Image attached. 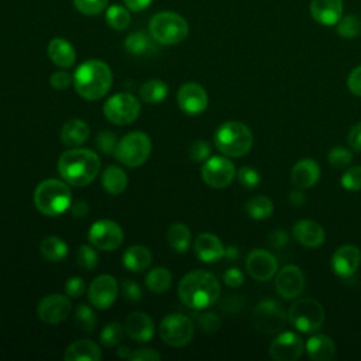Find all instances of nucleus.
<instances>
[{
  "label": "nucleus",
  "instance_id": "9",
  "mask_svg": "<svg viewBox=\"0 0 361 361\" xmlns=\"http://www.w3.org/2000/svg\"><path fill=\"white\" fill-rule=\"evenodd\" d=\"M158 333L165 344L171 347H183L193 338L195 326L188 316L171 313L161 320Z\"/></svg>",
  "mask_w": 361,
  "mask_h": 361
},
{
  "label": "nucleus",
  "instance_id": "37",
  "mask_svg": "<svg viewBox=\"0 0 361 361\" xmlns=\"http://www.w3.org/2000/svg\"><path fill=\"white\" fill-rule=\"evenodd\" d=\"M247 214L254 220H265L274 212V203L267 196H254L245 203Z\"/></svg>",
  "mask_w": 361,
  "mask_h": 361
},
{
  "label": "nucleus",
  "instance_id": "27",
  "mask_svg": "<svg viewBox=\"0 0 361 361\" xmlns=\"http://www.w3.org/2000/svg\"><path fill=\"white\" fill-rule=\"evenodd\" d=\"M48 56L59 68H71L76 61L73 45L65 38H54L48 44Z\"/></svg>",
  "mask_w": 361,
  "mask_h": 361
},
{
  "label": "nucleus",
  "instance_id": "4",
  "mask_svg": "<svg viewBox=\"0 0 361 361\" xmlns=\"http://www.w3.org/2000/svg\"><path fill=\"white\" fill-rule=\"evenodd\" d=\"M34 204L44 216H59L72 204L71 189L59 179H45L35 188Z\"/></svg>",
  "mask_w": 361,
  "mask_h": 361
},
{
  "label": "nucleus",
  "instance_id": "32",
  "mask_svg": "<svg viewBox=\"0 0 361 361\" xmlns=\"http://www.w3.org/2000/svg\"><path fill=\"white\" fill-rule=\"evenodd\" d=\"M39 251L45 259H48L51 262H59L66 258L68 245L63 240H61L55 235H51L41 241Z\"/></svg>",
  "mask_w": 361,
  "mask_h": 361
},
{
  "label": "nucleus",
  "instance_id": "56",
  "mask_svg": "<svg viewBox=\"0 0 361 361\" xmlns=\"http://www.w3.org/2000/svg\"><path fill=\"white\" fill-rule=\"evenodd\" d=\"M223 281L227 286L230 288H237L240 285H243L244 282V275L238 268H230L224 272L223 275Z\"/></svg>",
  "mask_w": 361,
  "mask_h": 361
},
{
  "label": "nucleus",
  "instance_id": "36",
  "mask_svg": "<svg viewBox=\"0 0 361 361\" xmlns=\"http://www.w3.org/2000/svg\"><path fill=\"white\" fill-rule=\"evenodd\" d=\"M172 283V275L168 268L157 267L151 269L145 276L147 288L154 293H164Z\"/></svg>",
  "mask_w": 361,
  "mask_h": 361
},
{
  "label": "nucleus",
  "instance_id": "8",
  "mask_svg": "<svg viewBox=\"0 0 361 361\" xmlns=\"http://www.w3.org/2000/svg\"><path fill=\"white\" fill-rule=\"evenodd\" d=\"M323 306L310 298H303L289 307L288 320L289 323L302 333H313L319 330L324 323Z\"/></svg>",
  "mask_w": 361,
  "mask_h": 361
},
{
  "label": "nucleus",
  "instance_id": "24",
  "mask_svg": "<svg viewBox=\"0 0 361 361\" xmlns=\"http://www.w3.org/2000/svg\"><path fill=\"white\" fill-rule=\"evenodd\" d=\"M310 14L322 25H336L343 16V0H312Z\"/></svg>",
  "mask_w": 361,
  "mask_h": 361
},
{
  "label": "nucleus",
  "instance_id": "18",
  "mask_svg": "<svg viewBox=\"0 0 361 361\" xmlns=\"http://www.w3.org/2000/svg\"><path fill=\"white\" fill-rule=\"evenodd\" d=\"M361 264V251L357 245L344 244L338 247L331 257V269L333 272L341 278H351Z\"/></svg>",
  "mask_w": 361,
  "mask_h": 361
},
{
  "label": "nucleus",
  "instance_id": "20",
  "mask_svg": "<svg viewBox=\"0 0 361 361\" xmlns=\"http://www.w3.org/2000/svg\"><path fill=\"white\" fill-rule=\"evenodd\" d=\"M275 289L285 299L298 298L305 289V275L296 265H285L278 271Z\"/></svg>",
  "mask_w": 361,
  "mask_h": 361
},
{
  "label": "nucleus",
  "instance_id": "22",
  "mask_svg": "<svg viewBox=\"0 0 361 361\" xmlns=\"http://www.w3.org/2000/svg\"><path fill=\"white\" fill-rule=\"evenodd\" d=\"M292 233H293L295 240L307 248H316V247L322 245L326 238L324 228L313 220L296 221L293 224Z\"/></svg>",
  "mask_w": 361,
  "mask_h": 361
},
{
  "label": "nucleus",
  "instance_id": "62",
  "mask_svg": "<svg viewBox=\"0 0 361 361\" xmlns=\"http://www.w3.org/2000/svg\"><path fill=\"white\" fill-rule=\"evenodd\" d=\"M130 354H131V351H130L127 347H120L118 351H117V355H118L120 358H124V360H128V358H130Z\"/></svg>",
  "mask_w": 361,
  "mask_h": 361
},
{
  "label": "nucleus",
  "instance_id": "3",
  "mask_svg": "<svg viewBox=\"0 0 361 361\" xmlns=\"http://www.w3.org/2000/svg\"><path fill=\"white\" fill-rule=\"evenodd\" d=\"M111 83V69L99 59H89L80 63L73 73L75 89L86 100L102 99L110 90Z\"/></svg>",
  "mask_w": 361,
  "mask_h": 361
},
{
  "label": "nucleus",
  "instance_id": "33",
  "mask_svg": "<svg viewBox=\"0 0 361 361\" xmlns=\"http://www.w3.org/2000/svg\"><path fill=\"white\" fill-rule=\"evenodd\" d=\"M124 47L133 55H147L155 51L154 38L148 37L145 32H141V31H135L127 35L124 41Z\"/></svg>",
  "mask_w": 361,
  "mask_h": 361
},
{
  "label": "nucleus",
  "instance_id": "21",
  "mask_svg": "<svg viewBox=\"0 0 361 361\" xmlns=\"http://www.w3.org/2000/svg\"><path fill=\"white\" fill-rule=\"evenodd\" d=\"M195 254L202 262H216L224 257V245L221 240L212 233H202L196 237L195 244Z\"/></svg>",
  "mask_w": 361,
  "mask_h": 361
},
{
  "label": "nucleus",
  "instance_id": "52",
  "mask_svg": "<svg viewBox=\"0 0 361 361\" xmlns=\"http://www.w3.org/2000/svg\"><path fill=\"white\" fill-rule=\"evenodd\" d=\"M121 293L127 300H131V302H138L142 298V289L134 281H127V279L123 281Z\"/></svg>",
  "mask_w": 361,
  "mask_h": 361
},
{
  "label": "nucleus",
  "instance_id": "7",
  "mask_svg": "<svg viewBox=\"0 0 361 361\" xmlns=\"http://www.w3.org/2000/svg\"><path fill=\"white\" fill-rule=\"evenodd\" d=\"M151 149V138L145 133L131 131L118 140L113 154L114 158L123 165L137 168L149 158Z\"/></svg>",
  "mask_w": 361,
  "mask_h": 361
},
{
  "label": "nucleus",
  "instance_id": "46",
  "mask_svg": "<svg viewBox=\"0 0 361 361\" xmlns=\"http://www.w3.org/2000/svg\"><path fill=\"white\" fill-rule=\"evenodd\" d=\"M237 178H238V182L244 188H247V189H254L261 182V175L252 166H243V168H240L238 172H237Z\"/></svg>",
  "mask_w": 361,
  "mask_h": 361
},
{
  "label": "nucleus",
  "instance_id": "49",
  "mask_svg": "<svg viewBox=\"0 0 361 361\" xmlns=\"http://www.w3.org/2000/svg\"><path fill=\"white\" fill-rule=\"evenodd\" d=\"M197 326L206 333H213L221 326V320L216 313H203L196 317Z\"/></svg>",
  "mask_w": 361,
  "mask_h": 361
},
{
  "label": "nucleus",
  "instance_id": "42",
  "mask_svg": "<svg viewBox=\"0 0 361 361\" xmlns=\"http://www.w3.org/2000/svg\"><path fill=\"white\" fill-rule=\"evenodd\" d=\"M76 262L82 269L92 271L99 262V255L92 245H80L76 251Z\"/></svg>",
  "mask_w": 361,
  "mask_h": 361
},
{
  "label": "nucleus",
  "instance_id": "51",
  "mask_svg": "<svg viewBox=\"0 0 361 361\" xmlns=\"http://www.w3.org/2000/svg\"><path fill=\"white\" fill-rule=\"evenodd\" d=\"M72 82H73V76L65 71H58V72L52 73L49 78V85L55 90H65L71 86Z\"/></svg>",
  "mask_w": 361,
  "mask_h": 361
},
{
  "label": "nucleus",
  "instance_id": "50",
  "mask_svg": "<svg viewBox=\"0 0 361 361\" xmlns=\"http://www.w3.org/2000/svg\"><path fill=\"white\" fill-rule=\"evenodd\" d=\"M86 283L80 276H71L65 283V293L69 298H80L85 293Z\"/></svg>",
  "mask_w": 361,
  "mask_h": 361
},
{
  "label": "nucleus",
  "instance_id": "17",
  "mask_svg": "<svg viewBox=\"0 0 361 361\" xmlns=\"http://www.w3.org/2000/svg\"><path fill=\"white\" fill-rule=\"evenodd\" d=\"M176 100L180 110L189 116H197L203 113L209 103V97L203 86L195 82L182 85L178 90Z\"/></svg>",
  "mask_w": 361,
  "mask_h": 361
},
{
  "label": "nucleus",
  "instance_id": "35",
  "mask_svg": "<svg viewBox=\"0 0 361 361\" xmlns=\"http://www.w3.org/2000/svg\"><path fill=\"white\" fill-rule=\"evenodd\" d=\"M138 94L145 103H159L168 96V85L161 79H149L142 83Z\"/></svg>",
  "mask_w": 361,
  "mask_h": 361
},
{
  "label": "nucleus",
  "instance_id": "10",
  "mask_svg": "<svg viewBox=\"0 0 361 361\" xmlns=\"http://www.w3.org/2000/svg\"><path fill=\"white\" fill-rule=\"evenodd\" d=\"M288 320L283 306L274 300L267 299L257 305L252 313V326L257 331L262 334H275L279 333Z\"/></svg>",
  "mask_w": 361,
  "mask_h": 361
},
{
  "label": "nucleus",
  "instance_id": "58",
  "mask_svg": "<svg viewBox=\"0 0 361 361\" xmlns=\"http://www.w3.org/2000/svg\"><path fill=\"white\" fill-rule=\"evenodd\" d=\"M71 213L75 217H85L89 213V204L83 200H76L71 204Z\"/></svg>",
  "mask_w": 361,
  "mask_h": 361
},
{
  "label": "nucleus",
  "instance_id": "60",
  "mask_svg": "<svg viewBox=\"0 0 361 361\" xmlns=\"http://www.w3.org/2000/svg\"><path fill=\"white\" fill-rule=\"evenodd\" d=\"M152 0H124L126 6L128 10L131 11H141V10H145L149 4H151Z\"/></svg>",
  "mask_w": 361,
  "mask_h": 361
},
{
  "label": "nucleus",
  "instance_id": "61",
  "mask_svg": "<svg viewBox=\"0 0 361 361\" xmlns=\"http://www.w3.org/2000/svg\"><path fill=\"white\" fill-rule=\"evenodd\" d=\"M224 257L228 259V261H234L237 257H238V248L234 247V245H230L224 250Z\"/></svg>",
  "mask_w": 361,
  "mask_h": 361
},
{
  "label": "nucleus",
  "instance_id": "45",
  "mask_svg": "<svg viewBox=\"0 0 361 361\" xmlns=\"http://www.w3.org/2000/svg\"><path fill=\"white\" fill-rule=\"evenodd\" d=\"M340 182L345 190H350V192L360 190L361 189V166L355 165V166L348 168L343 173Z\"/></svg>",
  "mask_w": 361,
  "mask_h": 361
},
{
  "label": "nucleus",
  "instance_id": "13",
  "mask_svg": "<svg viewBox=\"0 0 361 361\" xmlns=\"http://www.w3.org/2000/svg\"><path fill=\"white\" fill-rule=\"evenodd\" d=\"M87 237L93 247L103 251H113L121 245L124 234L116 221L102 219L90 226Z\"/></svg>",
  "mask_w": 361,
  "mask_h": 361
},
{
  "label": "nucleus",
  "instance_id": "11",
  "mask_svg": "<svg viewBox=\"0 0 361 361\" xmlns=\"http://www.w3.org/2000/svg\"><path fill=\"white\" fill-rule=\"evenodd\" d=\"M141 110V104L137 97L130 93H117L106 100L103 104L104 117L117 126H126L133 123Z\"/></svg>",
  "mask_w": 361,
  "mask_h": 361
},
{
  "label": "nucleus",
  "instance_id": "12",
  "mask_svg": "<svg viewBox=\"0 0 361 361\" xmlns=\"http://www.w3.org/2000/svg\"><path fill=\"white\" fill-rule=\"evenodd\" d=\"M200 173L206 185L210 188L221 189L233 182L235 176V168L228 158L216 155L204 161Z\"/></svg>",
  "mask_w": 361,
  "mask_h": 361
},
{
  "label": "nucleus",
  "instance_id": "29",
  "mask_svg": "<svg viewBox=\"0 0 361 361\" xmlns=\"http://www.w3.org/2000/svg\"><path fill=\"white\" fill-rule=\"evenodd\" d=\"M90 134V128L86 121L79 120V118H72L68 120L61 130V140L66 147H80Z\"/></svg>",
  "mask_w": 361,
  "mask_h": 361
},
{
  "label": "nucleus",
  "instance_id": "44",
  "mask_svg": "<svg viewBox=\"0 0 361 361\" xmlns=\"http://www.w3.org/2000/svg\"><path fill=\"white\" fill-rule=\"evenodd\" d=\"M109 0H73V6L85 16H96L107 8Z\"/></svg>",
  "mask_w": 361,
  "mask_h": 361
},
{
  "label": "nucleus",
  "instance_id": "30",
  "mask_svg": "<svg viewBox=\"0 0 361 361\" xmlns=\"http://www.w3.org/2000/svg\"><path fill=\"white\" fill-rule=\"evenodd\" d=\"M152 261L151 251L144 245H131L123 254V264L128 271L141 272L145 271Z\"/></svg>",
  "mask_w": 361,
  "mask_h": 361
},
{
  "label": "nucleus",
  "instance_id": "59",
  "mask_svg": "<svg viewBox=\"0 0 361 361\" xmlns=\"http://www.w3.org/2000/svg\"><path fill=\"white\" fill-rule=\"evenodd\" d=\"M305 202H306V195L303 193V189L296 188L295 190H292V192L289 193V203H290L292 206L299 207V206H302Z\"/></svg>",
  "mask_w": 361,
  "mask_h": 361
},
{
  "label": "nucleus",
  "instance_id": "2",
  "mask_svg": "<svg viewBox=\"0 0 361 361\" xmlns=\"http://www.w3.org/2000/svg\"><path fill=\"white\" fill-rule=\"evenodd\" d=\"M100 169V159L92 149L72 148L61 154L58 172L62 179L73 186H86L93 182Z\"/></svg>",
  "mask_w": 361,
  "mask_h": 361
},
{
  "label": "nucleus",
  "instance_id": "39",
  "mask_svg": "<svg viewBox=\"0 0 361 361\" xmlns=\"http://www.w3.org/2000/svg\"><path fill=\"white\" fill-rule=\"evenodd\" d=\"M336 31L343 38H355L361 34V18L355 14L341 16L336 24Z\"/></svg>",
  "mask_w": 361,
  "mask_h": 361
},
{
  "label": "nucleus",
  "instance_id": "31",
  "mask_svg": "<svg viewBox=\"0 0 361 361\" xmlns=\"http://www.w3.org/2000/svg\"><path fill=\"white\" fill-rule=\"evenodd\" d=\"M128 183L127 173L116 165L107 166L102 173V186L110 195H120L126 190Z\"/></svg>",
  "mask_w": 361,
  "mask_h": 361
},
{
  "label": "nucleus",
  "instance_id": "57",
  "mask_svg": "<svg viewBox=\"0 0 361 361\" xmlns=\"http://www.w3.org/2000/svg\"><path fill=\"white\" fill-rule=\"evenodd\" d=\"M347 142L353 151L361 152V121L351 127L347 135Z\"/></svg>",
  "mask_w": 361,
  "mask_h": 361
},
{
  "label": "nucleus",
  "instance_id": "1",
  "mask_svg": "<svg viewBox=\"0 0 361 361\" xmlns=\"http://www.w3.org/2000/svg\"><path fill=\"white\" fill-rule=\"evenodd\" d=\"M220 292L221 288L217 278L202 269L186 274L178 285L179 299L193 310H203L214 305Z\"/></svg>",
  "mask_w": 361,
  "mask_h": 361
},
{
  "label": "nucleus",
  "instance_id": "40",
  "mask_svg": "<svg viewBox=\"0 0 361 361\" xmlns=\"http://www.w3.org/2000/svg\"><path fill=\"white\" fill-rule=\"evenodd\" d=\"M75 323L82 331H92L97 323L96 314L90 306L80 303L75 307Z\"/></svg>",
  "mask_w": 361,
  "mask_h": 361
},
{
  "label": "nucleus",
  "instance_id": "28",
  "mask_svg": "<svg viewBox=\"0 0 361 361\" xmlns=\"http://www.w3.org/2000/svg\"><path fill=\"white\" fill-rule=\"evenodd\" d=\"M309 358L314 361H330L336 355V345L326 334H314L305 343Z\"/></svg>",
  "mask_w": 361,
  "mask_h": 361
},
{
  "label": "nucleus",
  "instance_id": "43",
  "mask_svg": "<svg viewBox=\"0 0 361 361\" xmlns=\"http://www.w3.org/2000/svg\"><path fill=\"white\" fill-rule=\"evenodd\" d=\"M329 164L336 169L347 168L353 161V154L344 147H333L327 154Z\"/></svg>",
  "mask_w": 361,
  "mask_h": 361
},
{
  "label": "nucleus",
  "instance_id": "55",
  "mask_svg": "<svg viewBox=\"0 0 361 361\" xmlns=\"http://www.w3.org/2000/svg\"><path fill=\"white\" fill-rule=\"evenodd\" d=\"M347 87L353 94L361 97V65L355 66L350 72V75L347 78Z\"/></svg>",
  "mask_w": 361,
  "mask_h": 361
},
{
  "label": "nucleus",
  "instance_id": "5",
  "mask_svg": "<svg viewBox=\"0 0 361 361\" xmlns=\"http://www.w3.org/2000/svg\"><path fill=\"white\" fill-rule=\"evenodd\" d=\"M214 145L226 157H243L252 147V133L241 121H226L214 133Z\"/></svg>",
  "mask_w": 361,
  "mask_h": 361
},
{
  "label": "nucleus",
  "instance_id": "23",
  "mask_svg": "<svg viewBox=\"0 0 361 361\" xmlns=\"http://www.w3.org/2000/svg\"><path fill=\"white\" fill-rule=\"evenodd\" d=\"M124 329H126V333L130 336V338L141 343L149 341L155 331L154 320L144 312L130 313L128 317L126 319Z\"/></svg>",
  "mask_w": 361,
  "mask_h": 361
},
{
  "label": "nucleus",
  "instance_id": "16",
  "mask_svg": "<svg viewBox=\"0 0 361 361\" xmlns=\"http://www.w3.org/2000/svg\"><path fill=\"white\" fill-rule=\"evenodd\" d=\"M305 350V343L293 331L278 334L269 345V355L275 361H296Z\"/></svg>",
  "mask_w": 361,
  "mask_h": 361
},
{
  "label": "nucleus",
  "instance_id": "53",
  "mask_svg": "<svg viewBox=\"0 0 361 361\" xmlns=\"http://www.w3.org/2000/svg\"><path fill=\"white\" fill-rule=\"evenodd\" d=\"M288 241H289V237H288V234H286L285 231H282V230H274V231H271V233L268 234V237H267V244H268L269 247L275 248V250H281V248L286 247Z\"/></svg>",
  "mask_w": 361,
  "mask_h": 361
},
{
  "label": "nucleus",
  "instance_id": "54",
  "mask_svg": "<svg viewBox=\"0 0 361 361\" xmlns=\"http://www.w3.org/2000/svg\"><path fill=\"white\" fill-rule=\"evenodd\" d=\"M131 361H159L161 355L152 348H138L131 351L130 358Z\"/></svg>",
  "mask_w": 361,
  "mask_h": 361
},
{
  "label": "nucleus",
  "instance_id": "48",
  "mask_svg": "<svg viewBox=\"0 0 361 361\" xmlns=\"http://www.w3.org/2000/svg\"><path fill=\"white\" fill-rule=\"evenodd\" d=\"M210 145L204 140L195 141L189 148V157L193 162H204L210 155Z\"/></svg>",
  "mask_w": 361,
  "mask_h": 361
},
{
  "label": "nucleus",
  "instance_id": "25",
  "mask_svg": "<svg viewBox=\"0 0 361 361\" xmlns=\"http://www.w3.org/2000/svg\"><path fill=\"white\" fill-rule=\"evenodd\" d=\"M320 176V166L316 161L310 158H303L298 161L290 172V180L295 188L307 189L312 188Z\"/></svg>",
  "mask_w": 361,
  "mask_h": 361
},
{
  "label": "nucleus",
  "instance_id": "19",
  "mask_svg": "<svg viewBox=\"0 0 361 361\" xmlns=\"http://www.w3.org/2000/svg\"><path fill=\"white\" fill-rule=\"evenodd\" d=\"M245 268L251 278L255 281H268L271 279L278 271V261L276 258L267 250H252L247 255Z\"/></svg>",
  "mask_w": 361,
  "mask_h": 361
},
{
  "label": "nucleus",
  "instance_id": "14",
  "mask_svg": "<svg viewBox=\"0 0 361 361\" xmlns=\"http://www.w3.org/2000/svg\"><path fill=\"white\" fill-rule=\"evenodd\" d=\"M118 293V283L111 275H99L94 278L87 289L89 302L100 310L109 309Z\"/></svg>",
  "mask_w": 361,
  "mask_h": 361
},
{
  "label": "nucleus",
  "instance_id": "6",
  "mask_svg": "<svg viewBox=\"0 0 361 361\" xmlns=\"http://www.w3.org/2000/svg\"><path fill=\"white\" fill-rule=\"evenodd\" d=\"M188 34L189 24L178 13L159 11L149 20V35L158 44L175 45L182 42Z\"/></svg>",
  "mask_w": 361,
  "mask_h": 361
},
{
  "label": "nucleus",
  "instance_id": "41",
  "mask_svg": "<svg viewBox=\"0 0 361 361\" xmlns=\"http://www.w3.org/2000/svg\"><path fill=\"white\" fill-rule=\"evenodd\" d=\"M124 327L118 322L107 323L103 330L100 331V341L106 347L117 345L124 337Z\"/></svg>",
  "mask_w": 361,
  "mask_h": 361
},
{
  "label": "nucleus",
  "instance_id": "38",
  "mask_svg": "<svg viewBox=\"0 0 361 361\" xmlns=\"http://www.w3.org/2000/svg\"><path fill=\"white\" fill-rule=\"evenodd\" d=\"M106 21L113 30H117V31L126 30L130 24L128 8L118 6V4H113V6L107 7L106 8Z\"/></svg>",
  "mask_w": 361,
  "mask_h": 361
},
{
  "label": "nucleus",
  "instance_id": "34",
  "mask_svg": "<svg viewBox=\"0 0 361 361\" xmlns=\"http://www.w3.org/2000/svg\"><path fill=\"white\" fill-rule=\"evenodd\" d=\"M166 238L172 250L185 252L190 245V230L183 223H173L166 231Z\"/></svg>",
  "mask_w": 361,
  "mask_h": 361
},
{
  "label": "nucleus",
  "instance_id": "26",
  "mask_svg": "<svg viewBox=\"0 0 361 361\" xmlns=\"http://www.w3.org/2000/svg\"><path fill=\"white\" fill-rule=\"evenodd\" d=\"M63 358L66 361H99L102 350L94 341L80 338L68 345Z\"/></svg>",
  "mask_w": 361,
  "mask_h": 361
},
{
  "label": "nucleus",
  "instance_id": "15",
  "mask_svg": "<svg viewBox=\"0 0 361 361\" xmlns=\"http://www.w3.org/2000/svg\"><path fill=\"white\" fill-rule=\"evenodd\" d=\"M72 312V303L68 296L52 293L42 298L37 306V316L48 324H56L65 320Z\"/></svg>",
  "mask_w": 361,
  "mask_h": 361
},
{
  "label": "nucleus",
  "instance_id": "47",
  "mask_svg": "<svg viewBox=\"0 0 361 361\" xmlns=\"http://www.w3.org/2000/svg\"><path fill=\"white\" fill-rule=\"evenodd\" d=\"M96 145H97V149L102 151L103 154H110V152H114L116 149V145H117V137L113 131H102L97 134L96 140H94Z\"/></svg>",
  "mask_w": 361,
  "mask_h": 361
}]
</instances>
